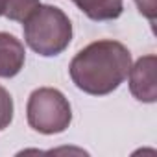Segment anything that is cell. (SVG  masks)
Returning <instances> with one entry per match:
<instances>
[{
  "label": "cell",
  "instance_id": "obj_7",
  "mask_svg": "<svg viewBox=\"0 0 157 157\" xmlns=\"http://www.w3.org/2000/svg\"><path fill=\"white\" fill-rule=\"evenodd\" d=\"M41 6V0H6L4 17L15 22H26Z\"/></svg>",
  "mask_w": 157,
  "mask_h": 157
},
{
  "label": "cell",
  "instance_id": "obj_1",
  "mask_svg": "<svg viewBox=\"0 0 157 157\" xmlns=\"http://www.w3.org/2000/svg\"><path fill=\"white\" fill-rule=\"evenodd\" d=\"M131 68L129 50L113 39H102L80 50L68 65L72 83L93 96H105L117 91Z\"/></svg>",
  "mask_w": 157,
  "mask_h": 157
},
{
  "label": "cell",
  "instance_id": "obj_8",
  "mask_svg": "<svg viewBox=\"0 0 157 157\" xmlns=\"http://www.w3.org/2000/svg\"><path fill=\"white\" fill-rule=\"evenodd\" d=\"M13 120V98L0 85V131L6 129Z\"/></svg>",
  "mask_w": 157,
  "mask_h": 157
},
{
  "label": "cell",
  "instance_id": "obj_4",
  "mask_svg": "<svg viewBox=\"0 0 157 157\" xmlns=\"http://www.w3.org/2000/svg\"><path fill=\"white\" fill-rule=\"evenodd\" d=\"M155 68H157V57L153 54H150V56L139 57L128 72L129 91L139 102H144V104L157 102Z\"/></svg>",
  "mask_w": 157,
  "mask_h": 157
},
{
  "label": "cell",
  "instance_id": "obj_2",
  "mask_svg": "<svg viewBox=\"0 0 157 157\" xmlns=\"http://www.w3.org/2000/svg\"><path fill=\"white\" fill-rule=\"evenodd\" d=\"M26 44L43 57H54L65 52L72 41V24L63 10L56 6H39L24 22Z\"/></svg>",
  "mask_w": 157,
  "mask_h": 157
},
{
  "label": "cell",
  "instance_id": "obj_3",
  "mask_svg": "<svg viewBox=\"0 0 157 157\" xmlns=\"http://www.w3.org/2000/svg\"><path fill=\"white\" fill-rule=\"evenodd\" d=\"M26 118L30 128L37 133L56 135L70 126L72 109L61 91L54 87H39L28 98Z\"/></svg>",
  "mask_w": 157,
  "mask_h": 157
},
{
  "label": "cell",
  "instance_id": "obj_5",
  "mask_svg": "<svg viewBox=\"0 0 157 157\" xmlns=\"http://www.w3.org/2000/svg\"><path fill=\"white\" fill-rule=\"evenodd\" d=\"M26 61L24 44L11 33L0 32V78L17 76Z\"/></svg>",
  "mask_w": 157,
  "mask_h": 157
},
{
  "label": "cell",
  "instance_id": "obj_6",
  "mask_svg": "<svg viewBox=\"0 0 157 157\" xmlns=\"http://www.w3.org/2000/svg\"><path fill=\"white\" fill-rule=\"evenodd\" d=\"M72 2L80 11L96 22L115 21L124 11V0H72Z\"/></svg>",
  "mask_w": 157,
  "mask_h": 157
},
{
  "label": "cell",
  "instance_id": "obj_9",
  "mask_svg": "<svg viewBox=\"0 0 157 157\" xmlns=\"http://www.w3.org/2000/svg\"><path fill=\"white\" fill-rule=\"evenodd\" d=\"M133 2L137 4L139 11L153 24L157 17V0H133Z\"/></svg>",
  "mask_w": 157,
  "mask_h": 157
},
{
  "label": "cell",
  "instance_id": "obj_10",
  "mask_svg": "<svg viewBox=\"0 0 157 157\" xmlns=\"http://www.w3.org/2000/svg\"><path fill=\"white\" fill-rule=\"evenodd\" d=\"M4 6H6V0H0V17L4 15Z\"/></svg>",
  "mask_w": 157,
  "mask_h": 157
}]
</instances>
